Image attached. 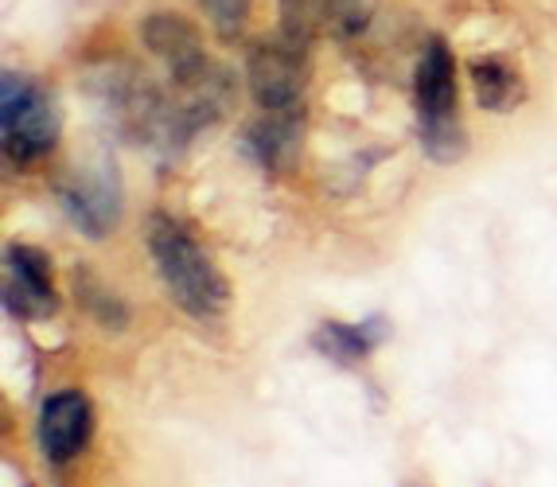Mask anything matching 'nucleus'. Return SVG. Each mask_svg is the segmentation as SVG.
<instances>
[{"label":"nucleus","instance_id":"obj_1","mask_svg":"<svg viewBox=\"0 0 557 487\" xmlns=\"http://www.w3.org/2000/svg\"><path fill=\"white\" fill-rule=\"evenodd\" d=\"M145 246H149L160 285H164L168 297L176 300L187 316L203 320V324L223 316L226 300H231L226 277L211 262V253L199 246V238L176 215L152 211L149 226H145Z\"/></svg>","mask_w":557,"mask_h":487},{"label":"nucleus","instance_id":"obj_2","mask_svg":"<svg viewBox=\"0 0 557 487\" xmlns=\"http://www.w3.org/2000/svg\"><path fill=\"white\" fill-rule=\"evenodd\" d=\"M413 102H418V141L429 160L456 164L468 152L460 102H456V63L441 39H429L413 71Z\"/></svg>","mask_w":557,"mask_h":487},{"label":"nucleus","instance_id":"obj_3","mask_svg":"<svg viewBox=\"0 0 557 487\" xmlns=\"http://www.w3.org/2000/svg\"><path fill=\"white\" fill-rule=\"evenodd\" d=\"M0 141L12 164H36L59 141L55 102L36 78L4 71L0 75Z\"/></svg>","mask_w":557,"mask_h":487},{"label":"nucleus","instance_id":"obj_4","mask_svg":"<svg viewBox=\"0 0 557 487\" xmlns=\"http://www.w3.org/2000/svg\"><path fill=\"white\" fill-rule=\"evenodd\" d=\"M246 86L261 110H300L308 86V43L285 32L253 43L246 55Z\"/></svg>","mask_w":557,"mask_h":487},{"label":"nucleus","instance_id":"obj_5","mask_svg":"<svg viewBox=\"0 0 557 487\" xmlns=\"http://www.w3.org/2000/svg\"><path fill=\"white\" fill-rule=\"evenodd\" d=\"M59 203L66 218L86 238H106L121 218V184L110 160H98L90 168H78L59 184Z\"/></svg>","mask_w":557,"mask_h":487},{"label":"nucleus","instance_id":"obj_6","mask_svg":"<svg viewBox=\"0 0 557 487\" xmlns=\"http://www.w3.org/2000/svg\"><path fill=\"white\" fill-rule=\"evenodd\" d=\"M140 43L168 66L176 86H196L214 75L196 24L184 20L180 12H152V16L140 20Z\"/></svg>","mask_w":557,"mask_h":487},{"label":"nucleus","instance_id":"obj_7","mask_svg":"<svg viewBox=\"0 0 557 487\" xmlns=\"http://www.w3.org/2000/svg\"><path fill=\"white\" fill-rule=\"evenodd\" d=\"M94 433V410L86 402V394L78 390H55L47 394L39 405L36 437L39 449L51 464H66L86 449V440Z\"/></svg>","mask_w":557,"mask_h":487},{"label":"nucleus","instance_id":"obj_8","mask_svg":"<svg viewBox=\"0 0 557 487\" xmlns=\"http://www.w3.org/2000/svg\"><path fill=\"white\" fill-rule=\"evenodd\" d=\"M4 309L20 320H44L55 312L51 258L36 246L4 250Z\"/></svg>","mask_w":557,"mask_h":487},{"label":"nucleus","instance_id":"obj_9","mask_svg":"<svg viewBox=\"0 0 557 487\" xmlns=\"http://www.w3.org/2000/svg\"><path fill=\"white\" fill-rule=\"evenodd\" d=\"M367 16H371V0H277V32L308 48L324 32L355 36Z\"/></svg>","mask_w":557,"mask_h":487},{"label":"nucleus","instance_id":"obj_10","mask_svg":"<svg viewBox=\"0 0 557 487\" xmlns=\"http://www.w3.org/2000/svg\"><path fill=\"white\" fill-rule=\"evenodd\" d=\"M300 133H305L300 110H265L246 129V152L265 172H288L300 152Z\"/></svg>","mask_w":557,"mask_h":487},{"label":"nucleus","instance_id":"obj_11","mask_svg":"<svg viewBox=\"0 0 557 487\" xmlns=\"http://www.w3.org/2000/svg\"><path fill=\"white\" fill-rule=\"evenodd\" d=\"M468 78H472L475 102L487 113H511L527 102V78L522 71L503 55H480L468 63Z\"/></svg>","mask_w":557,"mask_h":487},{"label":"nucleus","instance_id":"obj_12","mask_svg":"<svg viewBox=\"0 0 557 487\" xmlns=\"http://www.w3.org/2000/svg\"><path fill=\"white\" fill-rule=\"evenodd\" d=\"M386 339V324L379 316L362 320V324H339V320H324L317 332H312V347L320 355L332 359L339 366H359L362 359L371 355L374 347Z\"/></svg>","mask_w":557,"mask_h":487},{"label":"nucleus","instance_id":"obj_13","mask_svg":"<svg viewBox=\"0 0 557 487\" xmlns=\"http://www.w3.org/2000/svg\"><path fill=\"white\" fill-rule=\"evenodd\" d=\"M75 292L86 304V312H90L102 328H121V324H125V309L113 300V292H106L102 285L94 282L90 273H75Z\"/></svg>","mask_w":557,"mask_h":487},{"label":"nucleus","instance_id":"obj_14","mask_svg":"<svg viewBox=\"0 0 557 487\" xmlns=\"http://www.w3.org/2000/svg\"><path fill=\"white\" fill-rule=\"evenodd\" d=\"M203 16L211 20V28L219 32L223 39H234L246 32L253 12V0H199Z\"/></svg>","mask_w":557,"mask_h":487},{"label":"nucleus","instance_id":"obj_15","mask_svg":"<svg viewBox=\"0 0 557 487\" xmlns=\"http://www.w3.org/2000/svg\"><path fill=\"white\" fill-rule=\"evenodd\" d=\"M401 487H429V484H425V479H406Z\"/></svg>","mask_w":557,"mask_h":487}]
</instances>
